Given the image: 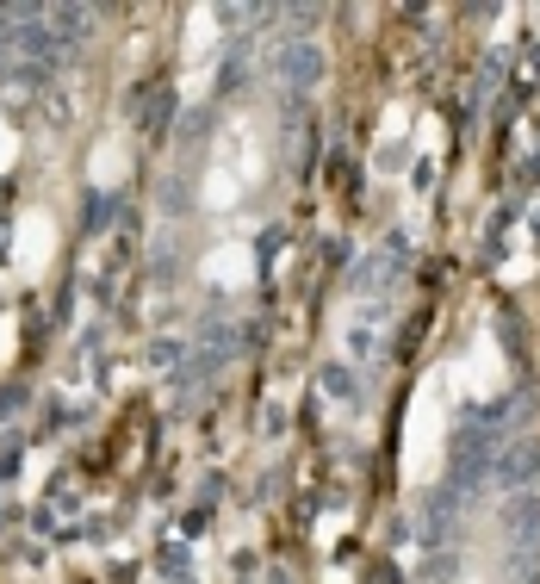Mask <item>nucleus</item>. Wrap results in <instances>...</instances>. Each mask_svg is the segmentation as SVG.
Instances as JSON below:
<instances>
[{
	"instance_id": "f03ea898",
	"label": "nucleus",
	"mask_w": 540,
	"mask_h": 584,
	"mask_svg": "<svg viewBox=\"0 0 540 584\" xmlns=\"http://www.w3.org/2000/svg\"><path fill=\"white\" fill-rule=\"evenodd\" d=\"M491 479H497V491H535L540 485V436H510L497 447V460H491Z\"/></svg>"
},
{
	"instance_id": "dca6fc26",
	"label": "nucleus",
	"mask_w": 540,
	"mask_h": 584,
	"mask_svg": "<svg viewBox=\"0 0 540 584\" xmlns=\"http://www.w3.org/2000/svg\"><path fill=\"white\" fill-rule=\"evenodd\" d=\"M528 75H540V50H528Z\"/></svg>"
},
{
	"instance_id": "9d476101",
	"label": "nucleus",
	"mask_w": 540,
	"mask_h": 584,
	"mask_svg": "<svg viewBox=\"0 0 540 584\" xmlns=\"http://www.w3.org/2000/svg\"><path fill=\"white\" fill-rule=\"evenodd\" d=\"M155 566H162V579H168V584H193V554H187V547H162Z\"/></svg>"
},
{
	"instance_id": "7ed1b4c3",
	"label": "nucleus",
	"mask_w": 540,
	"mask_h": 584,
	"mask_svg": "<svg viewBox=\"0 0 540 584\" xmlns=\"http://www.w3.org/2000/svg\"><path fill=\"white\" fill-rule=\"evenodd\" d=\"M497 529H503L510 554H522V547H540V491H516V497L497 510Z\"/></svg>"
},
{
	"instance_id": "2eb2a0df",
	"label": "nucleus",
	"mask_w": 540,
	"mask_h": 584,
	"mask_svg": "<svg viewBox=\"0 0 540 584\" xmlns=\"http://www.w3.org/2000/svg\"><path fill=\"white\" fill-rule=\"evenodd\" d=\"M12 460H19V454H0V485H6V472H12Z\"/></svg>"
},
{
	"instance_id": "423d86ee",
	"label": "nucleus",
	"mask_w": 540,
	"mask_h": 584,
	"mask_svg": "<svg viewBox=\"0 0 540 584\" xmlns=\"http://www.w3.org/2000/svg\"><path fill=\"white\" fill-rule=\"evenodd\" d=\"M379 348H386V323H379V311L361 317V323H348V367H354V361H373Z\"/></svg>"
},
{
	"instance_id": "9b49d317",
	"label": "nucleus",
	"mask_w": 540,
	"mask_h": 584,
	"mask_svg": "<svg viewBox=\"0 0 540 584\" xmlns=\"http://www.w3.org/2000/svg\"><path fill=\"white\" fill-rule=\"evenodd\" d=\"M243 69H249V50L237 44L224 63H218V94H230V88H243Z\"/></svg>"
},
{
	"instance_id": "39448f33",
	"label": "nucleus",
	"mask_w": 540,
	"mask_h": 584,
	"mask_svg": "<svg viewBox=\"0 0 540 584\" xmlns=\"http://www.w3.org/2000/svg\"><path fill=\"white\" fill-rule=\"evenodd\" d=\"M392 280H398V262L379 249V255L354 262V274H348V292H354V298H386V292H392Z\"/></svg>"
},
{
	"instance_id": "ddd939ff",
	"label": "nucleus",
	"mask_w": 540,
	"mask_h": 584,
	"mask_svg": "<svg viewBox=\"0 0 540 584\" xmlns=\"http://www.w3.org/2000/svg\"><path fill=\"white\" fill-rule=\"evenodd\" d=\"M453 579H460V560H453V554H435V560L422 566V584H453Z\"/></svg>"
},
{
	"instance_id": "f3484780",
	"label": "nucleus",
	"mask_w": 540,
	"mask_h": 584,
	"mask_svg": "<svg viewBox=\"0 0 540 584\" xmlns=\"http://www.w3.org/2000/svg\"><path fill=\"white\" fill-rule=\"evenodd\" d=\"M0 522H12V510H6V504H0Z\"/></svg>"
},
{
	"instance_id": "a211bd4d",
	"label": "nucleus",
	"mask_w": 540,
	"mask_h": 584,
	"mask_svg": "<svg viewBox=\"0 0 540 584\" xmlns=\"http://www.w3.org/2000/svg\"><path fill=\"white\" fill-rule=\"evenodd\" d=\"M273 584H292V579H286V572H273Z\"/></svg>"
},
{
	"instance_id": "0eeeda50",
	"label": "nucleus",
	"mask_w": 540,
	"mask_h": 584,
	"mask_svg": "<svg viewBox=\"0 0 540 584\" xmlns=\"http://www.w3.org/2000/svg\"><path fill=\"white\" fill-rule=\"evenodd\" d=\"M317 380H323V398H336V405H361V373H354L348 361H329Z\"/></svg>"
},
{
	"instance_id": "1a4fd4ad",
	"label": "nucleus",
	"mask_w": 540,
	"mask_h": 584,
	"mask_svg": "<svg viewBox=\"0 0 540 584\" xmlns=\"http://www.w3.org/2000/svg\"><path fill=\"white\" fill-rule=\"evenodd\" d=\"M168 119H174V88H155V100L143 106V131H149V138H162V131H168Z\"/></svg>"
},
{
	"instance_id": "f257e3e1",
	"label": "nucleus",
	"mask_w": 540,
	"mask_h": 584,
	"mask_svg": "<svg viewBox=\"0 0 540 584\" xmlns=\"http://www.w3.org/2000/svg\"><path fill=\"white\" fill-rule=\"evenodd\" d=\"M268 75L279 88H292V94H311V88H323L329 56H323V44H311V38H279L268 50Z\"/></svg>"
},
{
	"instance_id": "f8f14e48",
	"label": "nucleus",
	"mask_w": 540,
	"mask_h": 584,
	"mask_svg": "<svg viewBox=\"0 0 540 584\" xmlns=\"http://www.w3.org/2000/svg\"><path fill=\"white\" fill-rule=\"evenodd\" d=\"M155 373H180V342L174 336H162V342H149V355H143Z\"/></svg>"
},
{
	"instance_id": "4468645a",
	"label": "nucleus",
	"mask_w": 540,
	"mask_h": 584,
	"mask_svg": "<svg viewBox=\"0 0 540 584\" xmlns=\"http://www.w3.org/2000/svg\"><path fill=\"white\" fill-rule=\"evenodd\" d=\"M19 405H25V392H0V417H12Z\"/></svg>"
},
{
	"instance_id": "6e6552de",
	"label": "nucleus",
	"mask_w": 540,
	"mask_h": 584,
	"mask_svg": "<svg viewBox=\"0 0 540 584\" xmlns=\"http://www.w3.org/2000/svg\"><path fill=\"white\" fill-rule=\"evenodd\" d=\"M119 224V193H87V237H106Z\"/></svg>"
},
{
	"instance_id": "20e7f679",
	"label": "nucleus",
	"mask_w": 540,
	"mask_h": 584,
	"mask_svg": "<svg viewBox=\"0 0 540 584\" xmlns=\"http://www.w3.org/2000/svg\"><path fill=\"white\" fill-rule=\"evenodd\" d=\"M453 510H460V491H453V485H435V491L422 497V541H428V547H441V541L453 535Z\"/></svg>"
}]
</instances>
